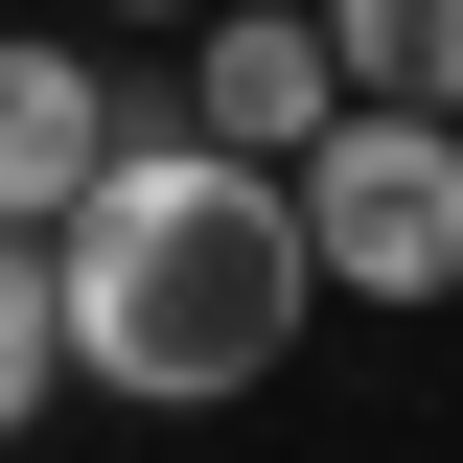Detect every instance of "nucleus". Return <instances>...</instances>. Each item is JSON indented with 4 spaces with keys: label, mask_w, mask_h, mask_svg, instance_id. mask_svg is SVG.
I'll return each instance as SVG.
<instances>
[{
    "label": "nucleus",
    "mask_w": 463,
    "mask_h": 463,
    "mask_svg": "<svg viewBox=\"0 0 463 463\" xmlns=\"http://www.w3.org/2000/svg\"><path fill=\"white\" fill-rule=\"evenodd\" d=\"M93 24H209V0H93Z\"/></svg>",
    "instance_id": "0eeeda50"
},
{
    "label": "nucleus",
    "mask_w": 463,
    "mask_h": 463,
    "mask_svg": "<svg viewBox=\"0 0 463 463\" xmlns=\"http://www.w3.org/2000/svg\"><path fill=\"white\" fill-rule=\"evenodd\" d=\"M116 139H139V93H116L70 24H0V232H70Z\"/></svg>",
    "instance_id": "20e7f679"
},
{
    "label": "nucleus",
    "mask_w": 463,
    "mask_h": 463,
    "mask_svg": "<svg viewBox=\"0 0 463 463\" xmlns=\"http://www.w3.org/2000/svg\"><path fill=\"white\" fill-rule=\"evenodd\" d=\"M325 47H347V93H440L463 116V0H325Z\"/></svg>",
    "instance_id": "39448f33"
},
{
    "label": "nucleus",
    "mask_w": 463,
    "mask_h": 463,
    "mask_svg": "<svg viewBox=\"0 0 463 463\" xmlns=\"http://www.w3.org/2000/svg\"><path fill=\"white\" fill-rule=\"evenodd\" d=\"M70 279V394H139V417H232L255 371L301 347L325 255H301V185L185 139V93H139V139L93 163V209L47 232Z\"/></svg>",
    "instance_id": "f257e3e1"
},
{
    "label": "nucleus",
    "mask_w": 463,
    "mask_h": 463,
    "mask_svg": "<svg viewBox=\"0 0 463 463\" xmlns=\"http://www.w3.org/2000/svg\"><path fill=\"white\" fill-rule=\"evenodd\" d=\"M279 185H301L325 301H463V116L440 93H347Z\"/></svg>",
    "instance_id": "f03ea898"
},
{
    "label": "nucleus",
    "mask_w": 463,
    "mask_h": 463,
    "mask_svg": "<svg viewBox=\"0 0 463 463\" xmlns=\"http://www.w3.org/2000/svg\"><path fill=\"white\" fill-rule=\"evenodd\" d=\"M70 394V279H47V232H0V440Z\"/></svg>",
    "instance_id": "423d86ee"
},
{
    "label": "nucleus",
    "mask_w": 463,
    "mask_h": 463,
    "mask_svg": "<svg viewBox=\"0 0 463 463\" xmlns=\"http://www.w3.org/2000/svg\"><path fill=\"white\" fill-rule=\"evenodd\" d=\"M325 116H347L325 0H209V24H185V139H232V163H301Z\"/></svg>",
    "instance_id": "7ed1b4c3"
}]
</instances>
